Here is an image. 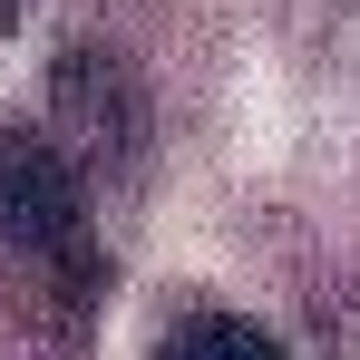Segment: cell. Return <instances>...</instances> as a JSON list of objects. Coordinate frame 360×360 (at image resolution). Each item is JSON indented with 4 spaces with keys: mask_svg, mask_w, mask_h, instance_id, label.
<instances>
[{
    "mask_svg": "<svg viewBox=\"0 0 360 360\" xmlns=\"http://www.w3.org/2000/svg\"><path fill=\"white\" fill-rule=\"evenodd\" d=\"M0 253H20L30 273L68 283L78 302L108 292V253H98V214H88V166L49 127H0Z\"/></svg>",
    "mask_w": 360,
    "mask_h": 360,
    "instance_id": "6da1fadb",
    "label": "cell"
},
{
    "mask_svg": "<svg viewBox=\"0 0 360 360\" xmlns=\"http://www.w3.org/2000/svg\"><path fill=\"white\" fill-rule=\"evenodd\" d=\"M156 360H292L273 331H253L243 311H214V302H185L176 321L156 331Z\"/></svg>",
    "mask_w": 360,
    "mask_h": 360,
    "instance_id": "3957f363",
    "label": "cell"
},
{
    "mask_svg": "<svg viewBox=\"0 0 360 360\" xmlns=\"http://www.w3.org/2000/svg\"><path fill=\"white\" fill-rule=\"evenodd\" d=\"M49 136H59L78 166H98L108 185L136 176V156H146V98H136V68L108 59V49H68L49 68Z\"/></svg>",
    "mask_w": 360,
    "mask_h": 360,
    "instance_id": "7a4b0ae2",
    "label": "cell"
},
{
    "mask_svg": "<svg viewBox=\"0 0 360 360\" xmlns=\"http://www.w3.org/2000/svg\"><path fill=\"white\" fill-rule=\"evenodd\" d=\"M0 30H20V0H0Z\"/></svg>",
    "mask_w": 360,
    "mask_h": 360,
    "instance_id": "277c9868",
    "label": "cell"
}]
</instances>
